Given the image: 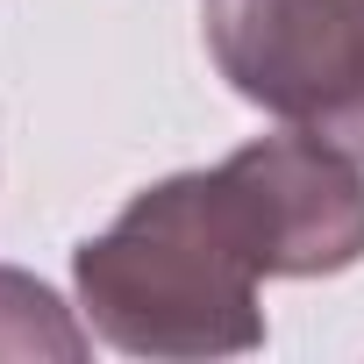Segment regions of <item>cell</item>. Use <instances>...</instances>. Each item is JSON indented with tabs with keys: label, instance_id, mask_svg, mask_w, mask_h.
Instances as JSON below:
<instances>
[{
	"label": "cell",
	"instance_id": "1",
	"mask_svg": "<svg viewBox=\"0 0 364 364\" xmlns=\"http://www.w3.org/2000/svg\"><path fill=\"white\" fill-rule=\"evenodd\" d=\"M257 279L264 257L243 193L222 164L143 186L100 236L72 250V286L93 336L150 364L257 350L264 343Z\"/></svg>",
	"mask_w": 364,
	"mask_h": 364
},
{
	"label": "cell",
	"instance_id": "2",
	"mask_svg": "<svg viewBox=\"0 0 364 364\" xmlns=\"http://www.w3.org/2000/svg\"><path fill=\"white\" fill-rule=\"evenodd\" d=\"M215 72L364 164V0H200Z\"/></svg>",
	"mask_w": 364,
	"mask_h": 364
},
{
	"label": "cell",
	"instance_id": "3",
	"mask_svg": "<svg viewBox=\"0 0 364 364\" xmlns=\"http://www.w3.org/2000/svg\"><path fill=\"white\" fill-rule=\"evenodd\" d=\"M236 178L264 279H328L364 264V171L350 150L286 129L222 157Z\"/></svg>",
	"mask_w": 364,
	"mask_h": 364
},
{
	"label": "cell",
	"instance_id": "4",
	"mask_svg": "<svg viewBox=\"0 0 364 364\" xmlns=\"http://www.w3.org/2000/svg\"><path fill=\"white\" fill-rule=\"evenodd\" d=\"M93 350V321H79L43 279L0 264V357H65L79 364Z\"/></svg>",
	"mask_w": 364,
	"mask_h": 364
}]
</instances>
